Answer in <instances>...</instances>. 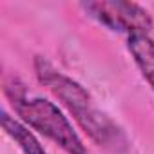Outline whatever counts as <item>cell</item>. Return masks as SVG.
I'll use <instances>...</instances> for the list:
<instances>
[{
    "mask_svg": "<svg viewBox=\"0 0 154 154\" xmlns=\"http://www.w3.org/2000/svg\"><path fill=\"white\" fill-rule=\"evenodd\" d=\"M33 67L38 82L62 102V105L76 120L82 131H85V134L98 147L111 154H125L129 150L131 141L125 131L96 105L85 87L58 71L44 56H35Z\"/></svg>",
    "mask_w": 154,
    "mask_h": 154,
    "instance_id": "cell-1",
    "label": "cell"
},
{
    "mask_svg": "<svg viewBox=\"0 0 154 154\" xmlns=\"http://www.w3.org/2000/svg\"><path fill=\"white\" fill-rule=\"evenodd\" d=\"M4 93L13 111L29 129H35L56 143L65 154H87L82 138L74 131L69 118L58 109V105L45 98L31 96L17 76H9L4 80Z\"/></svg>",
    "mask_w": 154,
    "mask_h": 154,
    "instance_id": "cell-2",
    "label": "cell"
},
{
    "mask_svg": "<svg viewBox=\"0 0 154 154\" xmlns=\"http://www.w3.org/2000/svg\"><path fill=\"white\" fill-rule=\"evenodd\" d=\"M80 8L87 17L102 24L103 27L118 33L132 35H149L152 29L150 13L136 2L123 0H96V2H82Z\"/></svg>",
    "mask_w": 154,
    "mask_h": 154,
    "instance_id": "cell-3",
    "label": "cell"
},
{
    "mask_svg": "<svg viewBox=\"0 0 154 154\" xmlns=\"http://www.w3.org/2000/svg\"><path fill=\"white\" fill-rule=\"evenodd\" d=\"M127 49L143 78L154 91V40L149 35H132L127 36Z\"/></svg>",
    "mask_w": 154,
    "mask_h": 154,
    "instance_id": "cell-4",
    "label": "cell"
},
{
    "mask_svg": "<svg viewBox=\"0 0 154 154\" xmlns=\"http://www.w3.org/2000/svg\"><path fill=\"white\" fill-rule=\"evenodd\" d=\"M2 129L18 145L22 154H47V150L36 140V136L29 131V127L24 122H18L17 118L9 116L6 111L2 112Z\"/></svg>",
    "mask_w": 154,
    "mask_h": 154,
    "instance_id": "cell-5",
    "label": "cell"
}]
</instances>
